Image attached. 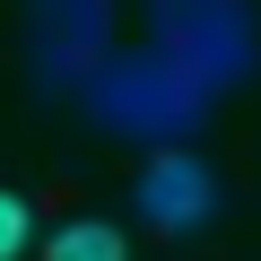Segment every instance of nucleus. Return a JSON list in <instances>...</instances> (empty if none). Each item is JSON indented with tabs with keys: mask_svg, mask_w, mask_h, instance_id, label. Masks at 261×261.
<instances>
[{
	"mask_svg": "<svg viewBox=\"0 0 261 261\" xmlns=\"http://www.w3.org/2000/svg\"><path fill=\"white\" fill-rule=\"evenodd\" d=\"M79 105H87L96 130L140 140V148H192L200 122L218 113V96H209L200 79H183L166 53H148V44H140V53H105L96 79L79 87Z\"/></svg>",
	"mask_w": 261,
	"mask_h": 261,
	"instance_id": "obj_1",
	"label": "nucleus"
},
{
	"mask_svg": "<svg viewBox=\"0 0 261 261\" xmlns=\"http://www.w3.org/2000/svg\"><path fill=\"white\" fill-rule=\"evenodd\" d=\"M148 53H166L183 79L226 96L261 70V18L252 0H148Z\"/></svg>",
	"mask_w": 261,
	"mask_h": 261,
	"instance_id": "obj_2",
	"label": "nucleus"
},
{
	"mask_svg": "<svg viewBox=\"0 0 261 261\" xmlns=\"http://www.w3.org/2000/svg\"><path fill=\"white\" fill-rule=\"evenodd\" d=\"M113 53V0H27V70L44 96H79Z\"/></svg>",
	"mask_w": 261,
	"mask_h": 261,
	"instance_id": "obj_3",
	"label": "nucleus"
},
{
	"mask_svg": "<svg viewBox=\"0 0 261 261\" xmlns=\"http://www.w3.org/2000/svg\"><path fill=\"white\" fill-rule=\"evenodd\" d=\"M130 209H140V226H157V235H200V226L218 218V174H209V157L157 148V157L140 166V183H130Z\"/></svg>",
	"mask_w": 261,
	"mask_h": 261,
	"instance_id": "obj_4",
	"label": "nucleus"
},
{
	"mask_svg": "<svg viewBox=\"0 0 261 261\" xmlns=\"http://www.w3.org/2000/svg\"><path fill=\"white\" fill-rule=\"evenodd\" d=\"M44 261H130V244H122V226H105V218H70V226L44 235Z\"/></svg>",
	"mask_w": 261,
	"mask_h": 261,
	"instance_id": "obj_5",
	"label": "nucleus"
},
{
	"mask_svg": "<svg viewBox=\"0 0 261 261\" xmlns=\"http://www.w3.org/2000/svg\"><path fill=\"white\" fill-rule=\"evenodd\" d=\"M27 235H35L27 200H18V192H0V261H18V252H27Z\"/></svg>",
	"mask_w": 261,
	"mask_h": 261,
	"instance_id": "obj_6",
	"label": "nucleus"
}]
</instances>
